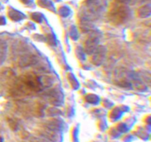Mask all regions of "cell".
<instances>
[{
	"instance_id": "1",
	"label": "cell",
	"mask_w": 151,
	"mask_h": 142,
	"mask_svg": "<svg viewBox=\"0 0 151 142\" xmlns=\"http://www.w3.org/2000/svg\"><path fill=\"white\" fill-rule=\"evenodd\" d=\"M52 83V78L47 74L27 72L16 77L7 91L11 97L24 99L51 87Z\"/></svg>"
},
{
	"instance_id": "2",
	"label": "cell",
	"mask_w": 151,
	"mask_h": 142,
	"mask_svg": "<svg viewBox=\"0 0 151 142\" xmlns=\"http://www.w3.org/2000/svg\"><path fill=\"white\" fill-rule=\"evenodd\" d=\"M13 47L12 59L17 66L25 67L38 63V57L36 53H34L27 44L23 41L16 43Z\"/></svg>"
},
{
	"instance_id": "3",
	"label": "cell",
	"mask_w": 151,
	"mask_h": 142,
	"mask_svg": "<svg viewBox=\"0 0 151 142\" xmlns=\"http://www.w3.org/2000/svg\"><path fill=\"white\" fill-rule=\"evenodd\" d=\"M16 105V109L21 115L24 117L42 116L44 113V104L39 101H24L19 100Z\"/></svg>"
},
{
	"instance_id": "4",
	"label": "cell",
	"mask_w": 151,
	"mask_h": 142,
	"mask_svg": "<svg viewBox=\"0 0 151 142\" xmlns=\"http://www.w3.org/2000/svg\"><path fill=\"white\" fill-rule=\"evenodd\" d=\"M130 12L128 7L116 4L109 11V20L115 25H122L128 20Z\"/></svg>"
},
{
	"instance_id": "5",
	"label": "cell",
	"mask_w": 151,
	"mask_h": 142,
	"mask_svg": "<svg viewBox=\"0 0 151 142\" xmlns=\"http://www.w3.org/2000/svg\"><path fill=\"white\" fill-rule=\"evenodd\" d=\"M35 133L40 137L46 139L50 142H57L58 140V135L57 132L44 127V126H41L38 129H36Z\"/></svg>"
},
{
	"instance_id": "6",
	"label": "cell",
	"mask_w": 151,
	"mask_h": 142,
	"mask_svg": "<svg viewBox=\"0 0 151 142\" xmlns=\"http://www.w3.org/2000/svg\"><path fill=\"white\" fill-rule=\"evenodd\" d=\"M16 77L14 72L11 69L4 68L0 72V82L7 90Z\"/></svg>"
},
{
	"instance_id": "7",
	"label": "cell",
	"mask_w": 151,
	"mask_h": 142,
	"mask_svg": "<svg viewBox=\"0 0 151 142\" xmlns=\"http://www.w3.org/2000/svg\"><path fill=\"white\" fill-rule=\"evenodd\" d=\"M61 95L62 94L60 93V91L57 90L56 89H50V90L44 93V96L50 103L57 105L62 102L63 97H62Z\"/></svg>"
},
{
	"instance_id": "8",
	"label": "cell",
	"mask_w": 151,
	"mask_h": 142,
	"mask_svg": "<svg viewBox=\"0 0 151 142\" xmlns=\"http://www.w3.org/2000/svg\"><path fill=\"white\" fill-rule=\"evenodd\" d=\"M7 121H8V124L10 129L13 131H16V130H17L19 129V124L16 119H14L13 118H7Z\"/></svg>"
},
{
	"instance_id": "9",
	"label": "cell",
	"mask_w": 151,
	"mask_h": 142,
	"mask_svg": "<svg viewBox=\"0 0 151 142\" xmlns=\"http://www.w3.org/2000/svg\"><path fill=\"white\" fill-rule=\"evenodd\" d=\"M103 49V48H102V47H101V48H100L99 50H97V52H98V54H99V58L100 57V56H101L103 53H104ZM102 61H103L102 59H98V56H97V54L94 55V58H93V62H94V64H100L101 63Z\"/></svg>"
},
{
	"instance_id": "10",
	"label": "cell",
	"mask_w": 151,
	"mask_h": 142,
	"mask_svg": "<svg viewBox=\"0 0 151 142\" xmlns=\"http://www.w3.org/2000/svg\"><path fill=\"white\" fill-rule=\"evenodd\" d=\"M29 142H47L45 141V139L43 138H37V137H33L29 140Z\"/></svg>"
}]
</instances>
